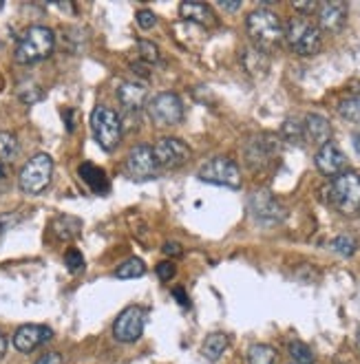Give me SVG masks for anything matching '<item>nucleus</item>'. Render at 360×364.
Returning <instances> with one entry per match:
<instances>
[{"label":"nucleus","instance_id":"4","mask_svg":"<svg viewBox=\"0 0 360 364\" xmlns=\"http://www.w3.org/2000/svg\"><path fill=\"white\" fill-rule=\"evenodd\" d=\"M330 203L345 217H354L360 210V173L347 170L330 186Z\"/></svg>","mask_w":360,"mask_h":364},{"label":"nucleus","instance_id":"39","mask_svg":"<svg viewBox=\"0 0 360 364\" xmlns=\"http://www.w3.org/2000/svg\"><path fill=\"white\" fill-rule=\"evenodd\" d=\"M219 7L223 9V11H239L241 9V3L237 0V3H226V0H219Z\"/></svg>","mask_w":360,"mask_h":364},{"label":"nucleus","instance_id":"16","mask_svg":"<svg viewBox=\"0 0 360 364\" xmlns=\"http://www.w3.org/2000/svg\"><path fill=\"white\" fill-rule=\"evenodd\" d=\"M117 99L126 111L138 113L149 104V88L142 82H122L117 88Z\"/></svg>","mask_w":360,"mask_h":364},{"label":"nucleus","instance_id":"13","mask_svg":"<svg viewBox=\"0 0 360 364\" xmlns=\"http://www.w3.org/2000/svg\"><path fill=\"white\" fill-rule=\"evenodd\" d=\"M53 338V332L49 327L42 325H22L16 329L14 334V347L20 351V354H31L33 349H38L42 343Z\"/></svg>","mask_w":360,"mask_h":364},{"label":"nucleus","instance_id":"42","mask_svg":"<svg viewBox=\"0 0 360 364\" xmlns=\"http://www.w3.org/2000/svg\"><path fill=\"white\" fill-rule=\"evenodd\" d=\"M356 347H358V351H360V327H358V334H356Z\"/></svg>","mask_w":360,"mask_h":364},{"label":"nucleus","instance_id":"34","mask_svg":"<svg viewBox=\"0 0 360 364\" xmlns=\"http://www.w3.org/2000/svg\"><path fill=\"white\" fill-rule=\"evenodd\" d=\"M164 254L166 256H171V258H177V256H182L184 254V249H182V245L179 243H175V241H168V243H164Z\"/></svg>","mask_w":360,"mask_h":364},{"label":"nucleus","instance_id":"17","mask_svg":"<svg viewBox=\"0 0 360 364\" xmlns=\"http://www.w3.org/2000/svg\"><path fill=\"white\" fill-rule=\"evenodd\" d=\"M303 131H305V140L312 144L325 146L332 140L330 122H328V117L319 115V113H310V115H305V119H303Z\"/></svg>","mask_w":360,"mask_h":364},{"label":"nucleus","instance_id":"9","mask_svg":"<svg viewBox=\"0 0 360 364\" xmlns=\"http://www.w3.org/2000/svg\"><path fill=\"white\" fill-rule=\"evenodd\" d=\"M126 173L135 181H149V179L157 177V173H160V164H157L151 146L140 144L133 148L126 157Z\"/></svg>","mask_w":360,"mask_h":364},{"label":"nucleus","instance_id":"28","mask_svg":"<svg viewBox=\"0 0 360 364\" xmlns=\"http://www.w3.org/2000/svg\"><path fill=\"white\" fill-rule=\"evenodd\" d=\"M330 247L334 249L336 254H341V256H352L356 252V238L350 236V234H341V236L332 238Z\"/></svg>","mask_w":360,"mask_h":364},{"label":"nucleus","instance_id":"11","mask_svg":"<svg viewBox=\"0 0 360 364\" xmlns=\"http://www.w3.org/2000/svg\"><path fill=\"white\" fill-rule=\"evenodd\" d=\"M153 153L160 168H179L190 159V148L177 137H162L153 146Z\"/></svg>","mask_w":360,"mask_h":364},{"label":"nucleus","instance_id":"21","mask_svg":"<svg viewBox=\"0 0 360 364\" xmlns=\"http://www.w3.org/2000/svg\"><path fill=\"white\" fill-rule=\"evenodd\" d=\"M228 347H230V336L223 334V332H215L204 340V345H201V354H204L206 360L217 362L223 354H226Z\"/></svg>","mask_w":360,"mask_h":364},{"label":"nucleus","instance_id":"26","mask_svg":"<svg viewBox=\"0 0 360 364\" xmlns=\"http://www.w3.org/2000/svg\"><path fill=\"white\" fill-rule=\"evenodd\" d=\"M290 356H292V360H294V364H314L312 349L305 343H301V340L290 343Z\"/></svg>","mask_w":360,"mask_h":364},{"label":"nucleus","instance_id":"8","mask_svg":"<svg viewBox=\"0 0 360 364\" xmlns=\"http://www.w3.org/2000/svg\"><path fill=\"white\" fill-rule=\"evenodd\" d=\"M146 111H149V117L157 126H177L184 119V104L179 99L177 93H157L149 104H146Z\"/></svg>","mask_w":360,"mask_h":364},{"label":"nucleus","instance_id":"36","mask_svg":"<svg viewBox=\"0 0 360 364\" xmlns=\"http://www.w3.org/2000/svg\"><path fill=\"white\" fill-rule=\"evenodd\" d=\"M14 223H16V217H11V214H0V238L5 236L7 230H11Z\"/></svg>","mask_w":360,"mask_h":364},{"label":"nucleus","instance_id":"22","mask_svg":"<svg viewBox=\"0 0 360 364\" xmlns=\"http://www.w3.org/2000/svg\"><path fill=\"white\" fill-rule=\"evenodd\" d=\"M241 62H243V66H245V71L252 73V75H263V73H267V66H269L265 51L256 49V47L243 49V51H241Z\"/></svg>","mask_w":360,"mask_h":364},{"label":"nucleus","instance_id":"32","mask_svg":"<svg viewBox=\"0 0 360 364\" xmlns=\"http://www.w3.org/2000/svg\"><path fill=\"white\" fill-rule=\"evenodd\" d=\"M138 25L142 27V29H153L155 27V22H157V16L153 14L151 9H140L138 11Z\"/></svg>","mask_w":360,"mask_h":364},{"label":"nucleus","instance_id":"23","mask_svg":"<svg viewBox=\"0 0 360 364\" xmlns=\"http://www.w3.org/2000/svg\"><path fill=\"white\" fill-rule=\"evenodd\" d=\"M18 151H20V144L16 135L9 131H0V166L14 162Z\"/></svg>","mask_w":360,"mask_h":364},{"label":"nucleus","instance_id":"29","mask_svg":"<svg viewBox=\"0 0 360 364\" xmlns=\"http://www.w3.org/2000/svg\"><path fill=\"white\" fill-rule=\"evenodd\" d=\"M283 137L292 144H299L305 140V131H303V122L299 119H287L283 124Z\"/></svg>","mask_w":360,"mask_h":364},{"label":"nucleus","instance_id":"20","mask_svg":"<svg viewBox=\"0 0 360 364\" xmlns=\"http://www.w3.org/2000/svg\"><path fill=\"white\" fill-rule=\"evenodd\" d=\"M77 175H80V179L84 181V184L91 188L93 192H97V195H104V192H108V179H106V173L102 168H97L95 164H82L80 168H77Z\"/></svg>","mask_w":360,"mask_h":364},{"label":"nucleus","instance_id":"37","mask_svg":"<svg viewBox=\"0 0 360 364\" xmlns=\"http://www.w3.org/2000/svg\"><path fill=\"white\" fill-rule=\"evenodd\" d=\"M294 9L301 11V14H314V11L319 9V3H314V0H307V3H294Z\"/></svg>","mask_w":360,"mask_h":364},{"label":"nucleus","instance_id":"25","mask_svg":"<svg viewBox=\"0 0 360 364\" xmlns=\"http://www.w3.org/2000/svg\"><path fill=\"white\" fill-rule=\"evenodd\" d=\"M146 274V265H144V260L142 258H129V260H124V263L117 267L115 271V276L120 280H131V278H140Z\"/></svg>","mask_w":360,"mask_h":364},{"label":"nucleus","instance_id":"5","mask_svg":"<svg viewBox=\"0 0 360 364\" xmlns=\"http://www.w3.org/2000/svg\"><path fill=\"white\" fill-rule=\"evenodd\" d=\"M51 177H53V159L47 153H38L22 166L18 175V186L25 195L36 197L49 188Z\"/></svg>","mask_w":360,"mask_h":364},{"label":"nucleus","instance_id":"2","mask_svg":"<svg viewBox=\"0 0 360 364\" xmlns=\"http://www.w3.org/2000/svg\"><path fill=\"white\" fill-rule=\"evenodd\" d=\"M283 38L287 40L290 49L307 58V55H316L323 47V38H321V29L310 22L307 18H290L285 22L283 29Z\"/></svg>","mask_w":360,"mask_h":364},{"label":"nucleus","instance_id":"31","mask_svg":"<svg viewBox=\"0 0 360 364\" xmlns=\"http://www.w3.org/2000/svg\"><path fill=\"white\" fill-rule=\"evenodd\" d=\"M138 49H140V58L144 62H149V64L160 62V49H157V44H153L149 40H140L138 42Z\"/></svg>","mask_w":360,"mask_h":364},{"label":"nucleus","instance_id":"6","mask_svg":"<svg viewBox=\"0 0 360 364\" xmlns=\"http://www.w3.org/2000/svg\"><path fill=\"white\" fill-rule=\"evenodd\" d=\"M91 133L102 151H115L122 140V119L120 115L104 104H100L91 113Z\"/></svg>","mask_w":360,"mask_h":364},{"label":"nucleus","instance_id":"1","mask_svg":"<svg viewBox=\"0 0 360 364\" xmlns=\"http://www.w3.org/2000/svg\"><path fill=\"white\" fill-rule=\"evenodd\" d=\"M53 47H55L53 31L49 27L33 25L18 38L14 58L18 64H33V62L49 58V55L53 53Z\"/></svg>","mask_w":360,"mask_h":364},{"label":"nucleus","instance_id":"3","mask_svg":"<svg viewBox=\"0 0 360 364\" xmlns=\"http://www.w3.org/2000/svg\"><path fill=\"white\" fill-rule=\"evenodd\" d=\"M245 29L250 33L252 42L256 44V49H269L283 40V25H281L278 16L269 9H254L245 20Z\"/></svg>","mask_w":360,"mask_h":364},{"label":"nucleus","instance_id":"35","mask_svg":"<svg viewBox=\"0 0 360 364\" xmlns=\"http://www.w3.org/2000/svg\"><path fill=\"white\" fill-rule=\"evenodd\" d=\"M36 364H64V358L58 354V351H49V354H44Z\"/></svg>","mask_w":360,"mask_h":364},{"label":"nucleus","instance_id":"27","mask_svg":"<svg viewBox=\"0 0 360 364\" xmlns=\"http://www.w3.org/2000/svg\"><path fill=\"white\" fill-rule=\"evenodd\" d=\"M339 113H341V117H345L347 122L360 124V97L343 99L339 104Z\"/></svg>","mask_w":360,"mask_h":364},{"label":"nucleus","instance_id":"40","mask_svg":"<svg viewBox=\"0 0 360 364\" xmlns=\"http://www.w3.org/2000/svg\"><path fill=\"white\" fill-rule=\"evenodd\" d=\"M5 354H7V338L0 334V360L5 358Z\"/></svg>","mask_w":360,"mask_h":364},{"label":"nucleus","instance_id":"15","mask_svg":"<svg viewBox=\"0 0 360 364\" xmlns=\"http://www.w3.org/2000/svg\"><path fill=\"white\" fill-rule=\"evenodd\" d=\"M316 14H319V27L328 33H336L345 27L347 3H343V0H328V3L319 5Z\"/></svg>","mask_w":360,"mask_h":364},{"label":"nucleus","instance_id":"30","mask_svg":"<svg viewBox=\"0 0 360 364\" xmlns=\"http://www.w3.org/2000/svg\"><path fill=\"white\" fill-rule=\"evenodd\" d=\"M64 265H66V269L71 271V274H77V271H82V269H84V256H82L80 249L71 247L69 252L64 254Z\"/></svg>","mask_w":360,"mask_h":364},{"label":"nucleus","instance_id":"19","mask_svg":"<svg viewBox=\"0 0 360 364\" xmlns=\"http://www.w3.org/2000/svg\"><path fill=\"white\" fill-rule=\"evenodd\" d=\"M179 16L195 25H215V14L206 3H182L179 5Z\"/></svg>","mask_w":360,"mask_h":364},{"label":"nucleus","instance_id":"33","mask_svg":"<svg viewBox=\"0 0 360 364\" xmlns=\"http://www.w3.org/2000/svg\"><path fill=\"white\" fill-rule=\"evenodd\" d=\"M155 271H157V276H160L162 280H171L175 276V265L168 263V260H164V263H160L155 267Z\"/></svg>","mask_w":360,"mask_h":364},{"label":"nucleus","instance_id":"12","mask_svg":"<svg viewBox=\"0 0 360 364\" xmlns=\"http://www.w3.org/2000/svg\"><path fill=\"white\" fill-rule=\"evenodd\" d=\"M250 212L258 223L265 225H274L285 217V210L269 192H254L250 197Z\"/></svg>","mask_w":360,"mask_h":364},{"label":"nucleus","instance_id":"14","mask_svg":"<svg viewBox=\"0 0 360 364\" xmlns=\"http://www.w3.org/2000/svg\"><path fill=\"white\" fill-rule=\"evenodd\" d=\"M314 164H316V168L321 170L323 175L339 177L347 166V157L343 155V151L339 146H336L334 142H330V144H325V146L319 148L316 157H314Z\"/></svg>","mask_w":360,"mask_h":364},{"label":"nucleus","instance_id":"7","mask_svg":"<svg viewBox=\"0 0 360 364\" xmlns=\"http://www.w3.org/2000/svg\"><path fill=\"white\" fill-rule=\"evenodd\" d=\"M197 177L204 181V184L226 186V188H232V190L241 188V170L228 157H212L210 162H206L204 166L199 168Z\"/></svg>","mask_w":360,"mask_h":364},{"label":"nucleus","instance_id":"18","mask_svg":"<svg viewBox=\"0 0 360 364\" xmlns=\"http://www.w3.org/2000/svg\"><path fill=\"white\" fill-rule=\"evenodd\" d=\"M51 232L58 241H73L82 232V221L77 217H71V214H60V217L53 219Z\"/></svg>","mask_w":360,"mask_h":364},{"label":"nucleus","instance_id":"38","mask_svg":"<svg viewBox=\"0 0 360 364\" xmlns=\"http://www.w3.org/2000/svg\"><path fill=\"white\" fill-rule=\"evenodd\" d=\"M173 296H175L177 303L182 305V307H190V300H188V296H186V291H184L182 287H175V289H173Z\"/></svg>","mask_w":360,"mask_h":364},{"label":"nucleus","instance_id":"10","mask_svg":"<svg viewBox=\"0 0 360 364\" xmlns=\"http://www.w3.org/2000/svg\"><path fill=\"white\" fill-rule=\"evenodd\" d=\"M144 334V312L142 307H126L124 312H120V316L115 318L113 323V338L117 343L124 345H131V343H138Z\"/></svg>","mask_w":360,"mask_h":364},{"label":"nucleus","instance_id":"24","mask_svg":"<svg viewBox=\"0 0 360 364\" xmlns=\"http://www.w3.org/2000/svg\"><path fill=\"white\" fill-rule=\"evenodd\" d=\"M276 351L269 345H252L247 349V364H274Z\"/></svg>","mask_w":360,"mask_h":364},{"label":"nucleus","instance_id":"41","mask_svg":"<svg viewBox=\"0 0 360 364\" xmlns=\"http://www.w3.org/2000/svg\"><path fill=\"white\" fill-rule=\"evenodd\" d=\"M352 140H354V151L360 155V133H354V137H352Z\"/></svg>","mask_w":360,"mask_h":364}]
</instances>
